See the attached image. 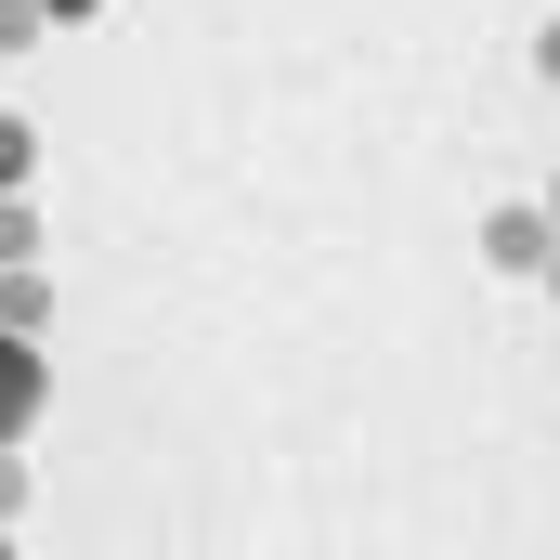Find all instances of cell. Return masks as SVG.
I'll return each mask as SVG.
<instances>
[{"instance_id":"7a4b0ae2","label":"cell","mask_w":560,"mask_h":560,"mask_svg":"<svg viewBox=\"0 0 560 560\" xmlns=\"http://www.w3.org/2000/svg\"><path fill=\"white\" fill-rule=\"evenodd\" d=\"M39 405H52V365H39V339H0V456L39 430Z\"/></svg>"},{"instance_id":"6da1fadb","label":"cell","mask_w":560,"mask_h":560,"mask_svg":"<svg viewBox=\"0 0 560 560\" xmlns=\"http://www.w3.org/2000/svg\"><path fill=\"white\" fill-rule=\"evenodd\" d=\"M548 209H535V196H509V209H482V261H495V275H548Z\"/></svg>"},{"instance_id":"8992f818","label":"cell","mask_w":560,"mask_h":560,"mask_svg":"<svg viewBox=\"0 0 560 560\" xmlns=\"http://www.w3.org/2000/svg\"><path fill=\"white\" fill-rule=\"evenodd\" d=\"M13 522H26V443L0 456V535H13Z\"/></svg>"},{"instance_id":"8fae6325","label":"cell","mask_w":560,"mask_h":560,"mask_svg":"<svg viewBox=\"0 0 560 560\" xmlns=\"http://www.w3.org/2000/svg\"><path fill=\"white\" fill-rule=\"evenodd\" d=\"M0 560H26V548H13V535H0Z\"/></svg>"},{"instance_id":"9c48e42d","label":"cell","mask_w":560,"mask_h":560,"mask_svg":"<svg viewBox=\"0 0 560 560\" xmlns=\"http://www.w3.org/2000/svg\"><path fill=\"white\" fill-rule=\"evenodd\" d=\"M535 79H560V13H548V26H535Z\"/></svg>"},{"instance_id":"277c9868","label":"cell","mask_w":560,"mask_h":560,"mask_svg":"<svg viewBox=\"0 0 560 560\" xmlns=\"http://www.w3.org/2000/svg\"><path fill=\"white\" fill-rule=\"evenodd\" d=\"M26 261H39V209H26V196H0V275H26Z\"/></svg>"},{"instance_id":"7c38bea8","label":"cell","mask_w":560,"mask_h":560,"mask_svg":"<svg viewBox=\"0 0 560 560\" xmlns=\"http://www.w3.org/2000/svg\"><path fill=\"white\" fill-rule=\"evenodd\" d=\"M548 287H560V248H548Z\"/></svg>"},{"instance_id":"5b68a950","label":"cell","mask_w":560,"mask_h":560,"mask_svg":"<svg viewBox=\"0 0 560 560\" xmlns=\"http://www.w3.org/2000/svg\"><path fill=\"white\" fill-rule=\"evenodd\" d=\"M26 183H39V131H26V118H0V196H26Z\"/></svg>"},{"instance_id":"3957f363","label":"cell","mask_w":560,"mask_h":560,"mask_svg":"<svg viewBox=\"0 0 560 560\" xmlns=\"http://www.w3.org/2000/svg\"><path fill=\"white\" fill-rule=\"evenodd\" d=\"M52 326V275L26 261V275H0V339H39Z\"/></svg>"},{"instance_id":"52a82bcc","label":"cell","mask_w":560,"mask_h":560,"mask_svg":"<svg viewBox=\"0 0 560 560\" xmlns=\"http://www.w3.org/2000/svg\"><path fill=\"white\" fill-rule=\"evenodd\" d=\"M26 39H39V13H26V0H0V52H26Z\"/></svg>"},{"instance_id":"30bf717a","label":"cell","mask_w":560,"mask_h":560,"mask_svg":"<svg viewBox=\"0 0 560 560\" xmlns=\"http://www.w3.org/2000/svg\"><path fill=\"white\" fill-rule=\"evenodd\" d=\"M548 235H560V183H548Z\"/></svg>"},{"instance_id":"ba28073f","label":"cell","mask_w":560,"mask_h":560,"mask_svg":"<svg viewBox=\"0 0 560 560\" xmlns=\"http://www.w3.org/2000/svg\"><path fill=\"white\" fill-rule=\"evenodd\" d=\"M26 13H39V26H79V13H105V0H26Z\"/></svg>"}]
</instances>
